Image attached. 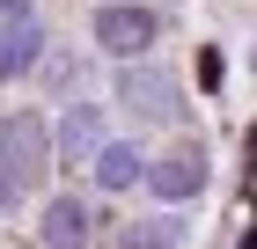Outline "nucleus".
<instances>
[{"label": "nucleus", "mask_w": 257, "mask_h": 249, "mask_svg": "<svg viewBox=\"0 0 257 249\" xmlns=\"http://www.w3.org/2000/svg\"><path fill=\"white\" fill-rule=\"evenodd\" d=\"M59 161V139L44 132V110H8L0 117V191L30 198L44 191V169Z\"/></svg>", "instance_id": "1"}, {"label": "nucleus", "mask_w": 257, "mask_h": 249, "mask_svg": "<svg viewBox=\"0 0 257 249\" xmlns=\"http://www.w3.org/2000/svg\"><path fill=\"white\" fill-rule=\"evenodd\" d=\"M96 44L110 59H125V66H140V59L162 44V15L140 8V0H103L96 8Z\"/></svg>", "instance_id": "2"}, {"label": "nucleus", "mask_w": 257, "mask_h": 249, "mask_svg": "<svg viewBox=\"0 0 257 249\" xmlns=\"http://www.w3.org/2000/svg\"><path fill=\"white\" fill-rule=\"evenodd\" d=\"M206 147L198 139H177V147H162L155 161H147V191H155V205H191L198 191H206Z\"/></svg>", "instance_id": "3"}, {"label": "nucleus", "mask_w": 257, "mask_h": 249, "mask_svg": "<svg viewBox=\"0 0 257 249\" xmlns=\"http://www.w3.org/2000/svg\"><path fill=\"white\" fill-rule=\"evenodd\" d=\"M118 103L133 117H147V125H177L184 117V88L162 74V66H125L118 74Z\"/></svg>", "instance_id": "4"}, {"label": "nucleus", "mask_w": 257, "mask_h": 249, "mask_svg": "<svg viewBox=\"0 0 257 249\" xmlns=\"http://www.w3.org/2000/svg\"><path fill=\"white\" fill-rule=\"evenodd\" d=\"M37 242H44V249H96V205H88V198H74V191L44 198V212H37Z\"/></svg>", "instance_id": "5"}, {"label": "nucleus", "mask_w": 257, "mask_h": 249, "mask_svg": "<svg viewBox=\"0 0 257 249\" xmlns=\"http://www.w3.org/2000/svg\"><path fill=\"white\" fill-rule=\"evenodd\" d=\"M44 59H52V37H44L37 8H22V15H8V22H0V81L37 74Z\"/></svg>", "instance_id": "6"}, {"label": "nucleus", "mask_w": 257, "mask_h": 249, "mask_svg": "<svg viewBox=\"0 0 257 249\" xmlns=\"http://www.w3.org/2000/svg\"><path fill=\"white\" fill-rule=\"evenodd\" d=\"M52 139H59V161H66V169H96V154L110 147V132H103V110H96V103H66L59 125H52Z\"/></svg>", "instance_id": "7"}, {"label": "nucleus", "mask_w": 257, "mask_h": 249, "mask_svg": "<svg viewBox=\"0 0 257 249\" xmlns=\"http://www.w3.org/2000/svg\"><path fill=\"white\" fill-rule=\"evenodd\" d=\"M88 176H96L110 198H118V191H140V183H147V154L125 147V139H110V147L96 154V169H88Z\"/></svg>", "instance_id": "8"}, {"label": "nucleus", "mask_w": 257, "mask_h": 249, "mask_svg": "<svg viewBox=\"0 0 257 249\" xmlns=\"http://www.w3.org/2000/svg\"><path fill=\"white\" fill-rule=\"evenodd\" d=\"M118 249H184V220L177 212H147L118 234Z\"/></svg>", "instance_id": "9"}, {"label": "nucleus", "mask_w": 257, "mask_h": 249, "mask_svg": "<svg viewBox=\"0 0 257 249\" xmlns=\"http://www.w3.org/2000/svg\"><path fill=\"white\" fill-rule=\"evenodd\" d=\"M37 74H44V88H52V96H66V88H81V59L52 52V59H44V66H37Z\"/></svg>", "instance_id": "10"}, {"label": "nucleus", "mask_w": 257, "mask_h": 249, "mask_svg": "<svg viewBox=\"0 0 257 249\" xmlns=\"http://www.w3.org/2000/svg\"><path fill=\"white\" fill-rule=\"evenodd\" d=\"M22 8H37V0H0V22H8V15H22Z\"/></svg>", "instance_id": "11"}, {"label": "nucleus", "mask_w": 257, "mask_h": 249, "mask_svg": "<svg viewBox=\"0 0 257 249\" xmlns=\"http://www.w3.org/2000/svg\"><path fill=\"white\" fill-rule=\"evenodd\" d=\"M0 198H8V191H0Z\"/></svg>", "instance_id": "12"}]
</instances>
